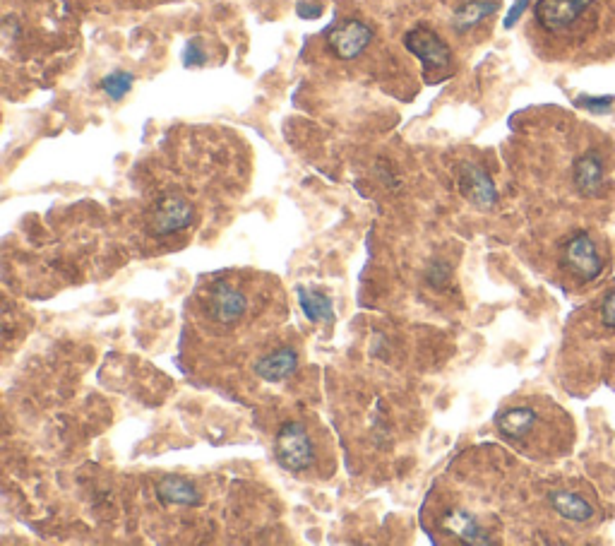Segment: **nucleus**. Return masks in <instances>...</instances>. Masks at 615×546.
I'll return each mask as SVG.
<instances>
[{"label":"nucleus","mask_w":615,"mask_h":546,"mask_svg":"<svg viewBox=\"0 0 615 546\" xmlns=\"http://www.w3.org/2000/svg\"><path fill=\"white\" fill-rule=\"evenodd\" d=\"M529 39L546 61H611L615 0H536Z\"/></svg>","instance_id":"obj_1"},{"label":"nucleus","mask_w":615,"mask_h":546,"mask_svg":"<svg viewBox=\"0 0 615 546\" xmlns=\"http://www.w3.org/2000/svg\"><path fill=\"white\" fill-rule=\"evenodd\" d=\"M495 426L505 443L531 460H560L575 443L570 414L548 397L507 402L495 417Z\"/></svg>","instance_id":"obj_2"},{"label":"nucleus","mask_w":615,"mask_h":546,"mask_svg":"<svg viewBox=\"0 0 615 546\" xmlns=\"http://www.w3.org/2000/svg\"><path fill=\"white\" fill-rule=\"evenodd\" d=\"M274 455L284 470L318 477L327 470V436L310 421H286L277 433ZM327 472H332V467Z\"/></svg>","instance_id":"obj_3"},{"label":"nucleus","mask_w":615,"mask_h":546,"mask_svg":"<svg viewBox=\"0 0 615 546\" xmlns=\"http://www.w3.org/2000/svg\"><path fill=\"white\" fill-rule=\"evenodd\" d=\"M608 251L594 231H572L560 246V265L575 282H594L606 270Z\"/></svg>","instance_id":"obj_4"},{"label":"nucleus","mask_w":615,"mask_h":546,"mask_svg":"<svg viewBox=\"0 0 615 546\" xmlns=\"http://www.w3.org/2000/svg\"><path fill=\"white\" fill-rule=\"evenodd\" d=\"M248 294L229 280H219L210 287L205 299V318L214 330H234L248 316Z\"/></svg>","instance_id":"obj_5"},{"label":"nucleus","mask_w":615,"mask_h":546,"mask_svg":"<svg viewBox=\"0 0 615 546\" xmlns=\"http://www.w3.org/2000/svg\"><path fill=\"white\" fill-rule=\"evenodd\" d=\"M406 51L414 53L416 58L423 63L426 73H447L452 65V53L447 49V44L438 34L431 32L428 27H416L411 29L404 37Z\"/></svg>","instance_id":"obj_6"},{"label":"nucleus","mask_w":615,"mask_h":546,"mask_svg":"<svg viewBox=\"0 0 615 546\" xmlns=\"http://www.w3.org/2000/svg\"><path fill=\"white\" fill-rule=\"evenodd\" d=\"M193 219L195 210L188 200L181 198V195H161L157 203H154L149 227H152L154 236H169L188 229Z\"/></svg>","instance_id":"obj_7"},{"label":"nucleus","mask_w":615,"mask_h":546,"mask_svg":"<svg viewBox=\"0 0 615 546\" xmlns=\"http://www.w3.org/2000/svg\"><path fill=\"white\" fill-rule=\"evenodd\" d=\"M370 41H373V29L361 20H346L339 27H334L327 37L332 53L342 61H354L368 49Z\"/></svg>","instance_id":"obj_8"},{"label":"nucleus","mask_w":615,"mask_h":546,"mask_svg":"<svg viewBox=\"0 0 615 546\" xmlns=\"http://www.w3.org/2000/svg\"><path fill=\"white\" fill-rule=\"evenodd\" d=\"M459 188L467 195L469 203H474L476 207H486L488 210L498 200V191H495L491 176L476 164H462V169H459Z\"/></svg>","instance_id":"obj_9"},{"label":"nucleus","mask_w":615,"mask_h":546,"mask_svg":"<svg viewBox=\"0 0 615 546\" xmlns=\"http://www.w3.org/2000/svg\"><path fill=\"white\" fill-rule=\"evenodd\" d=\"M443 530L464 544H483V546L493 544V539L488 537L486 530H483L481 522L471 513H467V510L459 508L447 510L443 515Z\"/></svg>","instance_id":"obj_10"},{"label":"nucleus","mask_w":615,"mask_h":546,"mask_svg":"<svg viewBox=\"0 0 615 546\" xmlns=\"http://www.w3.org/2000/svg\"><path fill=\"white\" fill-rule=\"evenodd\" d=\"M253 369L262 381L279 383V381H284V378L294 376V371L298 369V354H296V349H289V347L274 349L272 354L262 356L260 361H255Z\"/></svg>","instance_id":"obj_11"},{"label":"nucleus","mask_w":615,"mask_h":546,"mask_svg":"<svg viewBox=\"0 0 615 546\" xmlns=\"http://www.w3.org/2000/svg\"><path fill=\"white\" fill-rule=\"evenodd\" d=\"M495 13H498V0H467L452 15V29H455L459 37H464V34L474 32L481 22H486Z\"/></svg>","instance_id":"obj_12"},{"label":"nucleus","mask_w":615,"mask_h":546,"mask_svg":"<svg viewBox=\"0 0 615 546\" xmlns=\"http://www.w3.org/2000/svg\"><path fill=\"white\" fill-rule=\"evenodd\" d=\"M548 498H551V506L555 513L563 515L565 520L587 522L594 518V506L579 494H572V491H553Z\"/></svg>","instance_id":"obj_13"},{"label":"nucleus","mask_w":615,"mask_h":546,"mask_svg":"<svg viewBox=\"0 0 615 546\" xmlns=\"http://www.w3.org/2000/svg\"><path fill=\"white\" fill-rule=\"evenodd\" d=\"M157 494L164 503H176V506H197L200 503V491L183 477H164L157 484Z\"/></svg>","instance_id":"obj_14"},{"label":"nucleus","mask_w":615,"mask_h":546,"mask_svg":"<svg viewBox=\"0 0 615 546\" xmlns=\"http://www.w3.org/2000/svg\"><path fill=\"white\" fill-rule=\"evenodd\" d=\"M298 299H301L303 313H306L308 320L313 323H332L334 313H332V301L327 299L325 294L318 292V289H298Z\"/></svg>","instance_id":"obj_15"},{"label":"nucleus","mask_w":615,"mask_h":546,"mask_svg":"<svg viewBox=\"0 0 615 546\" xmlns=\"http://www.w3.org/2000/svg\"><path fill=\"white\" fill-rule=\"evenodd\" d=\"M130 87H133V75L123 73V70L121 73H111L109 77H104V82H101V89H104L111 99L125 97V94L130 92Z\"/></svg>","instance_id":"obj_16"},{"label":"nucleus","mask_w":615,"mask_h":546,"mask_svg":"<svg viewBox=\"0 0 615 546\" xmlns=\"http://www.w3.org/2000/svg\"><path fill=\"white\" fill-rule=\"evenodd\" d=\"M599 318H601L603 328L615 330V287H611L606 294H603L601 306H599Z\"/></svg>","instance_id":"obj_17"},{"label":"nucleus","mask_w":615,"mask_h":546,"mask_svg":"<svg viewBox=\"0 0 615 546\" xmlns=\"http://www.w3.org/2000/svg\"><path fill=\"white\" fill-rule=\"evenodd\" d=\"M298 13H301L303 17H318L320 8H306V5H298Z\"/></svg>","instance_id":"obj_18"}]
</instances>
